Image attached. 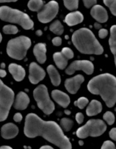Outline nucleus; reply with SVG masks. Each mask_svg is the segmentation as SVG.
<instances>
[{
	"label": "nucleus",
	"instance_id": "28",
	"mask_svg": "<svg viewBox=\"0 0 116 149\" xmlns=\"http://www.w3.org/2000/svg\"><path fill=\"white\" fill-rule=\"evenodd\" d=\"M18 31L17 26L14 25H6L3 28V32L7 34H15L18 32Z\"/></svg>",
	"mask_w": 116,
	"mask_h": 149
},
{
	"label": "nucleus",
	"instance_id": "23",
	"mask_svg": "<svg viewBox=\"0 0 116 149\" xmlns=\"http://www.w3.org/2000/svg\"><path fill=\"white\" fill-rule=\"evenodd\" d=\"M110 37L109 39V45L110 49L115 57V62L116 66V25H113L110 29Z\"/></svg>",
	"mask_w": 116,
	"mask_h": 149
},
{
	"label": "nucleus",
	"instance_id": "6",
	"mask_svg": "<svg viewBox=\"0 0 116 149\" xmlns=\"http://www.w3.org/2000/svg\"><path fill=\"white\" fill-rule=\"evenodd\" d=\"M107 128L106 125L100 119H91L88 120L86 124L79 127L76 134L77 137L84 139L87 137H99L102 135Z\"/></svg>",
	"mask_w": 116,
	"mask_h": 149
},
{
	"label": "nucleus",
	"instance_id": "31",
	"mask_svg": "<svg viewBox=\"0 0 116 149\" xmlns=\"http://www.w3.org/2000/svg\"><path fill=\"white\" fill-rule=\"evenodd\" d=\"M88 103V100L86 97H81L77 101H75V105L80 109H83L87 106Z\"/></svg>",
	"mask_w": 116,
	"mask_h": 149
},
{
	"label": "nucleus",
	"instance_id": "46",
	"mask_svg": "<svg viewBox=\"0 0 116 149\" xmlns=\"http://www.w3.org/2000/svg\"><path fill=\"white\" fill-rule=\"evenodd\" d=\"M65 113L67 114V115H69V114H70V112L69 111V110H66V111H65Z\"/></svg>",
	"mask_w": 116,
	"mask_h": 149
},
{
	"label": "nucleus",
	"instance_id": "17",
	"mask_svg": "<svg viewBox=\"0 0 116 149\" xmlns=\"http://www.w3.org/2000/svg\"><path fill=\"white\" fill-rule=\"evenodd\" d=\"M30 102L29 96L25 92L21 91L17 95L14 108L18 110H24L28 107Z\"/></svg>",
	"mask_w": 116,
	"mask_h": 149
},
{
	"label": "nucleus",
	"instance_id": "16",
	"mask_svg": "<svg viewBox=\"0 0 116 149\" xmlns=\"http://www.w3.org/2000/svg\"><path fill=\"white\" fill-rule=\"evenodd\" d=\"M8 69L10 73L12 74L13 78L16 81L20 82L25 78V70L21 65L12 63L9 65Z\"/></svg>",
	"mask_w": 116,
	"mask_h": 149
},
{
	"label": "nucleus",
	"instance_id": "33",
	"mask_svg": "<svg viewBox=\"0 0 116 149\" xmlns=\"http://www.w3.org/2000/svg\"><path fill=\"white\" fill-rule=\"evenodd\" d=\"M100 149H116L114 143L110 141H104Z\"/></svg>",
	"mask_w": 116,
	"mask_h": 149
},
{
	"label": "nucleus",
	"instance_id": "8",
	"mask_svg": "<svg viewBox=\"0 0 116 149\" xmlns=\"http://www.w3.org/2000/svg\"><path fill=\"white\" fill-rule=\"evenodd\" d=\"M14 100V91L0 79V122L7 118Z\"/></svg>",
	"mask_w": 116,
	"mask_h": 149
},
{
	"label": "nucleus",
	"instance_id": "13",
	"mask_svg": "<svg viewBox=\"0 0 116 149\" xmlns=\"http://www.w3.org/2000/svg\"><path fill=\"white\" fill-rule=\"evenodd\" d=\"M91 14L92 17L100 23H104L108 21V12L100 5L94 6L91 10Z\"/></svg>",
	"mask_w": 116,
	"mask_h": 149
},
{
	"label": "nucleus",
	"instance_id": "24",
	"mask_svg": "<svg viewBox=\"0 0 116 149\" xmlns=\"http://www.w3.org/2000/svg\"><path fill=\"white\" fill-rule=\"evenodd\" d=\"M50 29L53 33L57 35H61L64 32V26L60 21L56 20L50 25Z\"/></svg>",
	"mask_w": 116,
	"mask_h": 149
},
{
	"label": "nucleus",
	"instance_id": "12",
	"mask_svg": "<svg viewBox=\"0 0 116 149\" xmlns=\"http://www.w3.org/2000/svg\"><path fill=\"white\" fill-rule=\"evenodd\" d=\"M84 81V77L81 74H78L70 79H67L65 82V86L67 91L72 94H75Z\"/></svg>",
	"mask_w": 116,
	"mask_h": 149
},
{
	"label": "nucleus",
	"instance_id": "22",
	"mask_svg": "<svg viewBox=\"0 0 116 149\" xmlns=\"http://www.w3.org/2000/svg\"><path fill=\"white\" fill-rule=\"evenodd\" d=\"M53 59L56 65L61 70L64 69L68 64V59L61 52H55L53 54Z\"/></svg>",
	"mask_w": 116,
	"mask_h": 149
},
{
	"label": "nucleus",
	"instance_id": "25",
	"mask_svg": "<svg viewBox=\"0 0 116 149\" xmlns=\"http://www.w3.org/2000/svg\"><path fill=\"white\" fill-rule=\"evenodd\" d=\"M29 9L33 12L40 11L44 7V2L41 0H32L29 1L28 3Z\"/></svg>",
	"mask_w": 116,
	"mask_h": 149
},
{
	"label": "nucleus",
	"instance_id": "40",
	"mask_svg": "<svg viewBox=\"0 0 116 149\" xmlns=\"http://www.w3.org/2000/svg\"><path fill=\"white\" fill-rule=\"evenodd\" d=\"M7 75V72L6 71L3 69H0V77H4Z\"/></svg>",
	"mask_w": 116,
	"mask_h": 149
},
{
	"label": "nucleus",
	"instance_id": "45",
	"mask_svg": "<svg viewBox=\"0 0 116 149\" xmlns=\"http://www.w3.org/2000/svg\"><path fill=\"white\" fill-rule=\"evenodd\" d=\"M36 34L38 36H41L42 34V32L41 30H37V31L36 32Z\"/></svg>",
	"mask_w": 116,
	"mask_h": 149
},
{
	"label": "nucleus",
	"instance_id": "41",
	"mask_svg": "<svg viewBox=\"0 0 116 149\" xmlns=\"http://www.w3.org/2000/svg\"><path fill=\"white\" fill-rule=\"evenodd\" d=\"M40 149H54L53 148L50 146V145H44L41 146Z\"/></svg>",
	"mask_w": 116,
	"mask_h": 149
},
{
	"label": "nucleus",
	"instance_id": "37",
	"mask_svg": "<svg viewBox=\"0 0 116 149\" xmlns=\"http://www.w3.org/2000/svg\"><path fill=\"white\" fill-rule=\"evenodd\" d=\"M108 34V31L107 29H102L99 31V37L101 39H104L106 37Z\"/></svg>",
	"mask_w": 116,
	"mask_h": 149
},
{
	"label": "nucleus",
	"instance_id": "11",
	"mask_svg": "<svg viewBox=\"0 0 116 149\" xmlns=\"http://www.w3.org/2000/svg\"><path fill=\"white\" fill-rule=\"evenodd\" d=\"M29 79L32 84H36L45 78L46 73L45 70L36 63H30L29 68Z\"/></svg>",
	"mask_w": 116,
	"mask_h": 149
},
{
	"label": "nucleus",
	"instance_id": "14",
	"mask_svg": "<svg viewBox=\"0 0 116 149\" xmlns=\"http://www.w3.org/2000/svg\"><path fill=\"white\" fill-rule=\"evenodd\" d=\"M52 96L54 101L62 107H67L70 104V98L69 96L63 91L54 90L52 91Z\"/></svg>",
	"mask_w": 116,
	"mask_h": 149
},
{
	"label": "nucleus",
	"instance_id": "35",
	"mask_svg": "<svg viewBox=\"0 0 116 149\" xmlns=\"http://www.w3.org/2000/svg\"><path fill=\"white\" fill-rule=\"evenodd\" d=\"M84 119V116L83 113H78L76 114L75 120L79 124H81L83 123Z\"/></svg>",
	"mask_w": 116,
	"mask_h": 149
},
{
	"label": "nucleus",
	"instance_id": "29",
	"mask_svg": "<svg viewBox=\"0 0 116 149\" xmlns=\"http://www.w3.org/2000/svg\"><path fill=\"white\" fill-rule=\"evenodd\" d=\"M104 3L110 9L112 14L116 16V0H104Z\"/></svg>",
	"mask_w": 116,
	"mask_h": 149
},
{
	"label": "nucleus",
	"instance_id": "44",
	"mask_svg": "<svg viewBox=\"0 0 116 149\" xmlns=\"http://www.w3.org/2000/svg\"><path fill=\"white\" fill-rule=\"evenodd\" d=\"M0 149H12L10 146H7V145H4V146H2L0 147Z\"/></svg>",
	"mask_w": 116,
	"mask_h": 149
},
{
	"label": "nucleus",
	"instance_id": "21",
	"mask_svg": "<svg viewBox=\"0 0 116 149\" xmlns=\"http://www.w3.org/2000/svg\"><path fill=\"white\" fill-rule=\"evenodd\" d=\"M47 70L50 76L52 83L54 86H59L61 83V77L56 68L53 65H50L47 67Z\"/></svg>",
	"mask_w": 116,
	"mask_h": 149
},
{
	"label": "nucleus",
	"instance_id": "38",
	"mask_svg": "<svg viewBox=\"0 0 116 149\" xmlns=\"http://www.w3.org/2000/svg\"><path fill=\"white\" fill-rule=\"evenodd\" d=\"M110 137L113 141H116V128H113L109 132Z\"/></svg>",
	"mask_w": 116,
	"mask_h": 149
},
{
	"label": "nucleus",
	"instance_id": "26",
	"mask_svg": "<svg viewBox=\"0 0 116 149\" xmlns=\"http://www.w3.org/2000/svg\"><path fill=\"white\" fill-rule=\"evenodd\" d=\"M73 124H74V123L72 120L66 118H62L60 121L61 128H62V130L66 132L70 131L71 128H72Z\"/></svg>",
	"mask_w": 116,
	"mask_h": 149
},
{
	"label": "nucleus",
	"instance_id": "7",
	"mask_svg": "<svg viewBox=\"0 0 116 149\" xmlns=\"http://www.w3.org/2000/svg\"><path fill=\"white\" fill-rule=\"evenodd\" d=\"M33 96L38 107L45 114L50 115L53 112L55 106L50 99L48 89L45 85L41 84L37 86L34 91Z\"/></svg>",
	"mask_w": 116,
	"mask_h": 149
},
{
	"label": "nucleus",
	"instance_id": "5",
	"mask_svg": "<svg viewBox=\"0 0 116 149\" xmlns=\"http://www.w3.org/2000/svg\"><path fill=\"white\" fill-rule=\"evenodd\" d=\"M30 46L31 40L29 38L20 36L9 41L7 52L10 57L17 60H22L25 58Z\"/></svg>",
	"mask_w": 116,
	"mask_h": 149
},
{
	"label": "nucleus",
	"instance_id": "9",
	"mask_svg": "<svg viewBox=\"0 0 116 149\" xmlns=\"http://www.w3.org/2000/svg\"><path fill=\"white\" fill-rule=\"evenodd\" d=\"M59 5L55 1H50L39 12L37 17L42 23H48L52 21L58 14Z\"/></svg>",
	"mask_w": 116,
	"mask_h": 149
},
{
	"label": "nucleus",
	"instance_id": "18",
	"mask_svg": "<svg viewBox=\"0 0 116 149\" xmlns=\"http://www.w3.org/2000/svg\"><path fill=\"white\" fill-rule=\"evenodd\" d=\"M33 53L38 62L43 64L46 62L47 57L46 46L45 44H37L34 47Z\"/></svg>",
	"mask_w": 116,
	"mask_h": 149
},
{
	"label": "nucleus",
	"instance_id": "39",
	"mask_svg": "<svg viewBox=\"0 0 116 149\" xmlns=\"http://www.w3.org/2000/svg\"><path fill=\"white\" fill-rule=\"evenodd\" d=\"M14 120L15 122H20L22 120V116L20 113H17L14 116Z\"/></svg>",
	"mask_w": 116,
	"mask_h": 149
},
{
	"label": "nucleus",
	"instance_id": "42",
	"mask_svg": "<svg viewBox=\"0 0 116 149\" xmlns=\"http://www.w3.org/2000/svg\"><path fill=\"white\" fill-rule=\"evenodd\" d=\"M17 1L13 0H0V3H6V2H16Z\"/></svg>",
	"mask_w": 116,
	"mask_h": 149
},
{
	"label": "nucleus",
	"instance_id": "2",
	"mask_svg": "<svg viewBox=\"0 0 116 149\" xmlns=\"http://www.w3.org/2000/svg\"><path fill=\"white\" fill-rule=\"evenodd\" d=\"M87 88L92 94L99 95L108 107H112L116 104V78L113 75H98L89 81Z\"/></svg>",
	"mask_w": 116,
	"mask_h": 149
},
{
	"label": "nucleus",
	"instance_id": "4",
	"mask_svg": "<svg viewBox=\"0 0 116 149\" xmlns=\"http://www.w3.org/2000/svg\"><path fill=\"white\" fill-rule=\"evenodd\" d=\"M0 19L3 21L19 24L26 30L32 29L34 26L33 21L27 14L8 6L0 7Z\"/></svg>",
	"mask_w": 116,
	"mask_h": 149
},
{
	"label": "nucleus",
	"instance_id": "32",
	"mask_svg": "<svg viewBox=\"0 0 116 149\" xmlns=\"http://www.w3.org/2000/svg\"><path fill=\"white\" fill-rule=\"evenodd\" d=\"M61 53L68 60L74 57V53L73 51L68 47H64L62 49Z\"/></svg>",
	"mask_w": 116,
	"mask_h": 149
},
{
	"label": "nucleus",
	"instance_id": "20",
	"mask_svg": "<svg viewBox=\"0 0 116 149\" xmlns=\"http://www.w3.org/2000/svg\"><path fill=\"white\" fill-rule=\"evenodd\" d=\"M102 104L99 101L93 100L86 108V114L89 116H96L102 111Z\"/></svg>",
	"mask_w": 116,
	"mask_h": 149
},
{
	"label": "nucleus",
	"instance_id": "34",
	"mask_svg": "<svg viewBox=\"0 0 116 149\" xmlns=\"http://www.w3.org/2000/svg\"><path fill=\"white\" fill-rule=\"evenodd\" d=\"M83 2H84V6L87 8H89L92 6L93 7L97 3V1L95 0H86V1L84 0L83 1Z\"/></svg>",
	"mask_w": 116,
	"mask_h": 149
},
{
	"label": "nucleus",
	"instance_id": "43",
	"mask_svg": "<svg viewBox=\"0 0 116 149\" xmlns=\"http://www.w3.org/2000/svg\"><path fill=\"white\" fill-rule=\"evenodd\" d=\"M95 27L96 29H100V28H102V25H100L99 23H95Z\"/></svg>",
	"mask_w": 116,
	"mask_h": 149
},
{
	"label": "nucleus",
	"instance_id": "48",
	"mask_svg": "<svg viewBox=\"0 0 116 149\" xmlns=\"http://www.w3.org/2000/svg\"><path fill=\"white\" fill-rule=\"evenodd\" d=\"M2 35H1V33H0V42H1V41H2Z\"/></svg>",
	"mask_w": 116,
	"mask_h": 149
},
{
	"label": "nucleus",
	"instance_id": "10",
	"mask_svg": "<svg viewBox=\"0 0 116 149\" xmlns=\"http://www.w3.org/2000/svg\"><path fill=\"white\" fill-rule=\"evenodd\" d=\"M77 70H82L87 74H91L94 71L92 63L87 60L75 61L72 63L65 71L67 74H73Z\"/></svg>",
	"mask_w": 116,
	"mask_h": 149
},
{
	"label": "nucleus",
	"instance_id": "27",
	"mask_svg": "<svg viewBox=\"0 0 116 149\" xmlns=\"http://www.w3.org/2000/svg\"><path fill=\"white\" fill-rule=\"evenodd\" d=\"M64 3L66 8L70 10H75L78 8L79 1L73 0V1H64Z\"/></svg>",
	"mask_w": 116,
	"mask_h": 149
},
{
	"label": "nucleus",
	"instance_id": "15",
	"mask_svg": "<svg viewBox=\"0 0 116 149\" xmlns=\"http://www.w3.org/2000/svg\"><path fill=\"white\" fill-rule=\"evenodd\" d=\"M19 133V128L17 125L12 123L4 125L1 128L2 137L6 139H12L17 136Z\"/></svg>",
	"mask_w": 116,
	"mask_h": 149
},
{
	"label": "nucleus",
	"instance_id": "47",
	"mask_svg": "<svg viewBox=\"0 0 116 149\" xmlns=\"http://www.w3.org/2000/svg\"><path fill=\"white\" fill-rule=\"evenodd\" d=\"M1 66L2 68H4L5 66H6V65H5V64H4V63H2L1 64Z\"/></svg>",
	"mask_w": 116,
	"mask_h": 149
},
{
	"label": "nucleus",
	"instance_id": "30",
	"mask_svg": "<svg viewBox=\"0 0 116 149\" xmlns=\"http://www.w3.org/2000/svg\"><path fill=\"white\" fill-rule=\"evenodd\" d=\"M103 119L109 125H112L113 124L115 121V117L113 113L110 111H108L105 113L103 116Z\"/></svg>",
	"mask_w": 116,
	"mask_h": 149
},
{
	"label": "nucleus",
	"instance_id": "19",
	"mask_svg": "<svg viewBox=\"0 0 116 149\" xmlns=\"http://www.w3.org/2000/svg\"><path fill=\"white\" fill-rule=\"evenodd\" d=\"M83 20L84 17L83 14L80 12L76 11L68 14L65 17V22L68 26H73L82 22Z\"/></svg>",
	"mask_w": 116,
	"mask_h": 149
},
{
	"label": "nucleus",
	"instance_id": "3",
	"mask_svg": "<svg viewBox=\"0 0 116 149\" xmlns=\"http://www.w3.org/2000/svg\"><path fill=\"white\" fill-rule=\"evenodd\" d=\"M73 44L81 53L101 54L104 49L91 30L82 28L76 31L72 37Z\"/></svg>",
	"mask_w": 116,
	"mask_h": 149
},
{
	"label": "nucleus",
	"instance_id": "49",
	"mask_svg": "<svg viewBox=\"0 0 116 149\" xmlns=\"http://www.w3.org/2000/svg\"><path fill=\"white\" fill-rule=\"evenodd\" d=\"M79 144H80L81 145H82L83 144V142L82 141H79Z\"/></svg>",
	"mask_w": 116,
	"mask_h": 149
},
{
	"label": "nucleus",
	"instance_id": "36",
	"mask_svg": "<svg viewBox=\"0 0 116 149\" xmlns=\"http://www.w3.org/2000/svg\"><path fill=\"white\" fill-rule=\"evenodd\" d=\"M52 43L54 46H56L61 45L62 43V39L59 37L54 38L52 40Z\"/></svg>",
	"mask_w": 116,
	"mask_h": 149
},
{
	"label": "nucleus",
	"instance_id": "50",
	"mask_svg": "<svg viewBox=\"0 0 116 149\" xmlns=\"http://www.w3.org/2000/svg\"><path fill=\"white\" fill-rule=\"evenodd\" d=\"M66 39H68V36H66Z\"/></svg>",
	"mask_w": 116,
	"mask_h": 149
},
{
	"label": "nucleus",
	"instance_id": "1",
	"mask_svg": "<svg viewBox=\"0 0 116 149\" xmlns=\"http://www.w3.org/2000/svg\"><path fill=\"white\" fill-rule=\"evenodd\" d=\"M24 133L30 138L43 137L60 149H72L70 141L57 123L44 121L34 113H29L26 117Z\"/></svg>",
	"mask_w": 116,
	"mask_h": 149
}]
</instances>
